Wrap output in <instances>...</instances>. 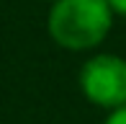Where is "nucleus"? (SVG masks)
Listing matches in <instances>:
<instances>
[{
  "instance_id": "obj_5",
  "label": "nucleus",
  "mask_w": 126,
  "mask_h": 124,
  "mask_svg": "<svg viewBox=\"0 0 126 124\" xmlns=\"http://www.w3.org/2000/svg\"><path fill=\"white\" fill-rule=\"evenodd\" d=\"M51 3H54V0H51Z\"/></svg>"
},
{
  "instance_id": "obj_4",
  "label": "nucleus",
  "mask_w": 126,
  "mask_h": 124,
  "mask_svg": "<svg viewBox=\"0 0 126 124\" xmlns=\"http://www.w3.org/2000/svg\"><path fill=\"white\" fill-rule=\"evenodd\" d=\"M108 5H111V10H113V13L126 16V0H108Z\"/></svg>"
},
{
  "instance_id": "obj_2",
  "label": "nucleus",
  "mask_w": 126,
  "mask_h": 124,
  "mask_svg": "<svg viewBox=\"0 0 126 124\" xmlns=\"http://www.w3.org/2000/svg\"><path fill=\"white\" fill-rule=\"evenodd\" d=\"M80 88L90 103L100 109L126 106V60L116 54H98L80 70Z\"/></svg>"
},
{
  "instance_id": "obj_3",
  "label": "nucleus",
  "mask_w": 126,
  "mask_h": 124,
  "mask_svg": "<svg viewBox=\"0 0 126 124\" xmlns=\"http://www.w3.org/2000/svg\"><path fill=\"white\" fill-rule=\"evenodd\" d=\"M106 124H126V106H121V109H113L111 116L106 119Z\"/></svg>"
},
{
  "instance_id": "obj_1",
  "label": "nucleus",
  "mask_w": 126,
  "mask_h": 124,
  "mask_svg": "<svg viewBox=\"0 0 126 124\" xmlns=\"http://www.w3.org/2000/svg\"><path fill=\"white\" fill-rule=\"evenodd\" d=\"M113 26L108 0H54L49 10V34L72 52L98 47Z\"/></svg>"
}]
</instances>
